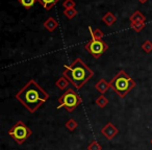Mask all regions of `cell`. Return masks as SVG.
<instances>
[{"label": "cell", "instance_id": "cell-1", "mask_svg": "<svg viewBox=\"0 0 152 150\" xmlns=\"http://www.w3.org/2000/svg\"><path fill=\"white\" fill-rule=\"evenodd\" d=\"M48 98L49 94L34 79H30L16 94V99L25 106L29 113H36L39 108L48 100Z\"/></svg>", "mask_w": 152, "mask_h": 150}, {"label": "cell", "instance_id": "cell-10", "mask_svg": "<svg viewBox=\"0 0 152 150\" xmlns=\"http://www.w3.org/2000/svg\"><path fill=\"white\" fill-rule=\"evenodd\" d=\"M43 25H44V27L46 28L48 31L52 32L57 28V26H58V22H57L54 18L50 17L44 22V24H43Z\"/></svg>", "mask_w": 152, "mask_h": 150}, {"label": "cell", "instance_id": "cell-19", "mask_svg": "<svg viewBox=\"0 0 152 150\" xmlns=\"http://www.w3.org/2000/svg\"><path fill=\"white\" fill-rule=\"evenodd\" d=\"M142 49H143L146 53L152 52V42H150V41H145V42L142 44Z\"/></svg>", "mask_w": 152, "mask_h": 150}, {"label": "cell", "instance_id": "cell-13", "mask_svg": "<svg viewBox=\"0 0 152 150\" xmlns=\"http://www.w3.org/2000/svg\"><path fill=\"white\" fill-rule=\"evenodd\" d=\"M55 85H56V87L58 88L59 90H65V89H67L68 86L70 85V81L68 80L65 76H61L57 79L56 83H55Z\"/></svg>", "mask_w": 152, "mask_h": 150}, {"label": "cell", "instance_id": "cell-5", "mask_svg": "<svg viewBox=\"0 0 152 150\" xmlns=\"http://www.w3.org/2000/svg\"><path fill=\"white\" fill-rule=\"evenodd\" d=\"M31 133L32 131L29 127L22 121H17V123H15L9 130V135L18 145H22L31 135Z\"/></svg>", "mask_w": 152, "mask_h": 150}, {"label": "cell", "instance_id": "cell-2", "mask_svg": "<svg viewBox=\"0 0 152 150\" xmlns=\"http://www.w3.org/2000/svg\"><path fill=\"white\" fill-rule=\"evenodd\" d=\"M93 75L94 72L80 59H76L69 66L65 65V71L63 73V76H65L77 90L81 89Z\"/></svg>", "mask_w": 152, "mask_h": 150}, {"label": "cell", "instance_id": "cell-3", "mask_svg": "<svg viewBox=\"0 0 152 150\" xmlns=\"http://www.w3.org/2000/svg\"><path fill=\"white\" fill-rule=\"evenodd\" d=\"M110 83V89L114 90L115 93L121 98H124L137 86L135 80H133L124 70H120L117 75L113 77Z\"/></svg>", "mask_w": 152, "mask_h": 150}, {"label": "cell", "instance_id": "cell-22", "mask_svg": "<svg viewBox=\"0 0 152 150\" xmlns=\"http://www.w3.org/2000/svg\"><path fill=\"white\" fill-rule=\"evenodd\" d=\"M147 1H148V0H139V2H140V3H142V4H144V3H146V2H147Z\"/></svg>", "mask_w": 152, "mask_h": 150}, {"label": "cell", "instance_id": "cell-12", "mask_svg": "<svg viewBox=\"0 0 152 150\" xmlns=\"http://www.w3.org/2000/svg\"><path fill=\"white\" fill-rule=\"evenodd\" d=\"M102 21H103L107 26H112L113 24L117 21V17L113 13L108 12V13H106L105 15H104V17H102Z\"/></svg>", "mask_w": 152, "mask_h": 150}, {"label": "cell", "instance_id": "cell-23", "mask_svg": "<svg viewBox=\"0 0 152 150\" xmlns=\"http://www.w3.org/2000/svg\"><path fill=\"white\" fill-rule=\"evenodd\" d=\"M150 142H151V144H152V139H151V141H150Z\"/></svg>", "mask_w": 152, "mask_h": 150}, {"label": "cell", "instance_id": "cell-4", "mask_svg": "<svg viewBox=\"0 0 152 150\" xmlns=\"http://www.w3.org/2000/svg\"><path fill=\"white\" fill-rule=\"evenodd\" d=\"M81 103V98L74 89H68L61 97L58 98L57 110L65 108L68 113H72Z\"/></svg>", "mask_w": 152, "mask_h": 150}, {"label": "cell", "instance_id": "cell-7", "mask_svg": "<svg viewBox=\"0 0 152 150\" xmlns=\"http://www.w3.org/2000/svg\"><path fill=\"white\" fill-rule=\"evenodd\" d=\"M130 20V26L135 32L142 31L146 26V17L140 11H135L132 15L129 17Z\"/></svg>", "mask_w": 152, "mask_h": 150}, {"label": "cell", "instance_id": "cell-8", "mask_svg": "<svg viewBox=\"0 0 152 150\" xmlns=\"http://www.w3.org/2000/svg\"><path fill=\"white\" fill-rule=\"evenodd\" d=\"M100 132L103 135V137L107 140H113L119 133V129L113 124L112 122H108L101 128Z\"/></svg>", "mask_w": 152, "mask_h": 150}, {"label": "cell", "instance_id": "cell-11", "mask_svg": "<svg viewBox=\"0 0 152 150\" xmlns=\"http://www.w3.org/2000/svg\"><path fill=\"white\" fill-rule=\"evenodd\" d=\"M59 0H37V2H39L46 11L51 10Z\"/></svg>", "mask_w": 152, "mask_h": 150}, {"label": "cell", "instance_id": "cell-6", "mask_svg": "<svg viewBox=\"0 0 152 150\" xmlns=\"http://www.w3.org/2000/svg\"><path fill=\"white\" fill-rule=\"evenodd\" d=\"M85 48L90 54L93 55L95 59H100L102 54L108 49V45L103 40H95L92 39L91 41L85 45Z\"/></svg>", "mask_w": 152, "mask_h": 150}, {"label": "cell", "instance_id": "cell-18", "mask_svg": "<svg viewBox=\"0 0 152 150\" xmlns=\"http://www.w3.org/2000/svg\"><path fill=\"white\" fill-rule=\"evenodd\" d=\"M64 15L69 20H71V19H73L74 17L77 16V11H76L75 9H67L64 11Z\"/></svg>", "mask_w": 152, "mask_h": 150}, {"label": "cell", "instance_id": "cell-20", "mask_svg": "<svg viewBox=\"0 0 152 150\" xmlns=\"http://www.w3.org/2000/svg\"><path fill=\"white\" fill-rule=\"evenodd\" d=\"M88 150H102V147L97 141H93L89 144V146H88Z\"/></svg>", "mask_w": 152, "mask_h": 150}, {"label": "cell", "instance_id": "cell-14", "mask_svg": "<svg viewBox=\"0 0 152 150\" xmlns=\"http://www.w3.org/2000/svg\"><path fill=\"white\" fill-rule=\"evenodd\" d=\"M95 103H96V105H97V106L103 108H105V106L108 104V99L104 95H100L99 97L96 99Z\"/></svg>", "mask_w": 152, "mask_h": 150}, {"label": "cell", "instance_id": "cell-9", "mask_svg": "<svg viewBox=\"0 0 152 150\" xmlns=\"http://www.w3.org/2000/svg\"><path fill=\"white\" fill-rule=\"evenodd\" d=\"M95 89L97 90L99 93H101V95H103L104 93H106V92L110 89V83H107L105 79L102 78L95 85Z\"/></svg>", "mask_w": 152, "mask_h": 150}, {"label": "cell", "instance_id": "cell-16", "mask_svg": "<svg viewBox=\"0 0 152 150\" xmlns=\"http://www.w3.org/2000/svg\"><path fill=\"white\" fill-rule=\"evenodd\" d=\"M89 30L91 31L92 39H95V40H102L104 34L99 29V28H97V29H95V30H93V31H92V28L89 27Z\"/></svg>", "mask_w": 152, "mask_h": 150}, {"label": "cell", "instance_id": "cell-17", "mask_svg": "<svg viewBox=\"0 0 152 150\" xmlns=\"http://www.w3.org/2000/svg\"><path fill=\"white\" fill-rule=\"evenodd\" d=\"M19 1V3L22 5L23 7H25V9H30V7H32L34 5V3L37 2V0H18Z\"/></svg>", "mask_w": 152, "mask_h": 150}, {"label": "cell", "instance_id": "cell-15", "mask_svg": "<svg viewBox=\"0 0 152 150\" xmlns=\"http://www.w3.org/2000/svg\"><path fill=\"white\" fill-rule=\"evenodd\" d=\"M65 126L69 131H73V130H75V129L77 128V126H78V123L76 122L73 118H70L69 120L66 122Z\"/></svg>", "mask_w": 152, "mask_h": 150}, {"label": "cell", "instance_id": "cell-21", "mask_svg": "<svg viewBox=\"0 0 152 150\" xmlns=\"http://www.w3.org/2000/svg\"><path fill=\"white\" fill-rule=\"evenodd\" d=\"M63 7H65V10L67 9H75L76 3L74 0H65L63 2Z\"/></svg>", "mask_w": 152, "mask_h": 150}]
</instances>
